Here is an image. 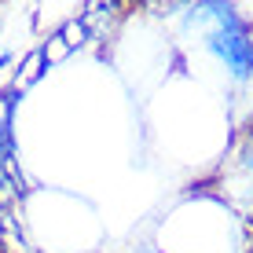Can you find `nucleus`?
Wrapping results in <instances>:
<instances>
[{"label":"nucleus","instance_id":"nucleus-1","mask_svg":"<svg viewBox=\"0 0 253 253\" xmlns=\"http://www.w3.org/2000/svg\"><path fill=\"white\" fill-rule=\"evenodd\" d=\"M206 51L224 63V70L235 77L239 84L253 81V22H246L242 15L224 19L206 30Z\"/></svg>","mask_w":253,"mask_h":253},{"label":"nucleus","instance_id":"nucleus-2","mask_svg":"<svg viewBox=\"0 0 253 253\" xmlns=\"http://www.w3.org/2000/svg\"><path fill=\"white\" fill-rule=\"evenodd\" d=\"M128 7L125 4H114V0H95V4H84L81 7V19L84 26H88V33H92V41H107L110 33L121 26V15H125Z\"/></svg>","mask_w":253,"mask_h":253},{"label":"nucleus","instance_id":"nucleus-3","mask_svg":"<svg viewBox=\"0 0 253 253\" xmlns=\"http://www.w3.org/2000/svg\"><path fill=\"white\" fill-rule=\"evenodd\" d=\"M44 74H48V59H44V51H41V48H33V51H26V55L19 59V66H15L11 84H7V88H15V92L22 95L26 88H33Z\"/></svg>","mask_w":253,"mask_h":253},{"label":"nucleus","instance_id":"nucleus-4","mask_svg":"<svg viewBox=\"0 0 253 253\" xmlns=\"http://www.w3.org/2000/svg\"><path fill=\"white\" fill-rule=\"evenodd\" d=\"M59 37L66 41V48L70 51H77V48H84V44H92V33H88V26H84V19H81V11L77 15H70V19L59 26Z\"/></svg>","mask_w":253,"mask_h":253},{"label":"nucleus","instance_id":"nucleus-5","mask_svg":"<svg viewBox=\"0 0 253 253\" xmlns=\"http://www.w3.org/2000/svg\"><path fill=\"white\" fill-rule=\"evenodd\" d=\"M22 195H26V191L15 184L7 172H0V213H15L19 202H22Z\"/></svg>","mask_w":253,"mask_h":253},{"label":"nucleus","instance_id":"nucleus-6","mask_svg":"<svg viewBox=\"0 0 253 253\" xmlns=\"http://www.w3.org/2000/svg\"><path fill=\"white\" fill-rule=\"evenodd\" d=\"M41 51H44V59H48V66H55V63H63L66 55H74V51L66 48V41L59 37V33H48L44 37V44H41Z\"/></svg>","mask_w":253,"mask_h":253}]
</instances>
